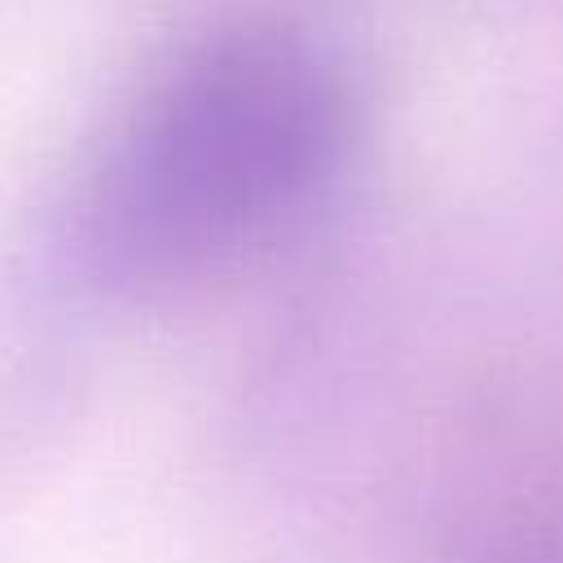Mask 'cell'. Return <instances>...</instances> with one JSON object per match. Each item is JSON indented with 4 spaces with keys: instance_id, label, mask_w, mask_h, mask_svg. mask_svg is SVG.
<instances>
[{
    "instance_id": "6da1fadb",
    "label": "cell",
    "mask_w": 563,
    "mask_h": 563,
    "mask_svg": "<svg viewBox=\"0 0 563 563\" xmlns=\"http://www.w3.org/2000/svg\"><path fill=\"white\" fill-rule=\"evenodd\" d=\"M347 136V84L308 35L220 31L158 70L114 128L84 202L88 246L119 282L216 273L321 198Z\"/></svg>"
}]
</instances>
